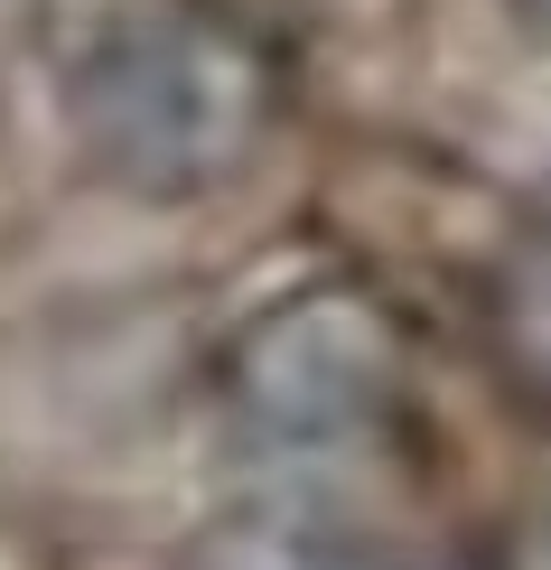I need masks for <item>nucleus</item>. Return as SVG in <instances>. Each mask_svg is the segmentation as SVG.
Wrapping results in <instances>:
<instances>
[{"instance_id":"obj_1","label":"nucleus","mask_w":551,"mask_h":570,"mask_svg":"<svg viewBox=\"0 0 551 570\" xmlns=\"http://www.w3.org/2000/svg\"><path fill=\"white\" fill-rule=\"evenodd\" d=\"M47 66L76 150L150 206L225 187L272 131V57L206 0H66Z\"/></svg>"},{"instance_id":"obj_2","label":"nucleus","mask_w":551,"mask_h":570,"mask_svg":"<svg viewBox=\"0 0 551 570\" xmlns=\"http://www.w3.org/2000/svg\"><path fill=\"white\" fill-rule=\"evenodd\" d=\"M402 337L365 291H299L234 346V402L272 449H337L393 412Z\"/></svg>"},{"instance_id":"obj_3","label":"nucleus","mask_w":551,"mask_h":570,"mask_svg":"<svg viewBox=\"0 0 551 570\" xmlns=\"http://www.w3.org/2000/svg\"><path fill=\"white\" fill-rule=\"evenodd\" d=\"M197 570H374L365 552H346L337 533H318V524H244V533H225Z\"/></svg>"},{"instance_id":"obj_4","label":"nucleus","mask_w":551,"mask_h":570,"mask_svg":"<svg viewBox=\"0 0 551 570\" xmlns=\"http://www.w3.org/2000/svg\"><path fill=\"white\" fill-rule=\"evenodd\" d=\"M542 10H551V0H542Z\"/></svg>"}]
</instances>
